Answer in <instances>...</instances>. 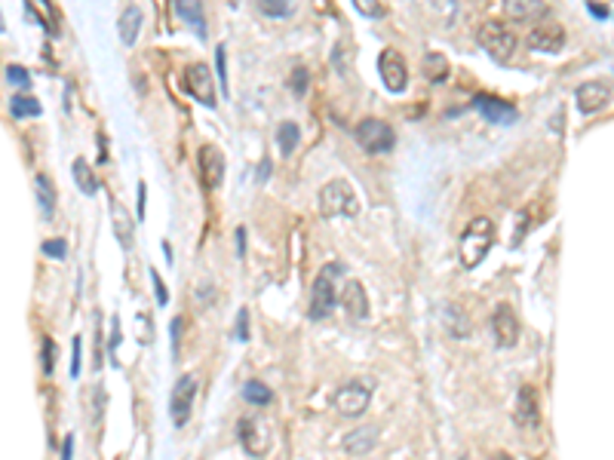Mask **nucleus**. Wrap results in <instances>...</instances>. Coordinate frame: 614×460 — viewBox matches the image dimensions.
<instances>
[{
	"label": "nucleus",
	"instance_id": "nucleus-37",
	"mask_svg": "<svg viewBox=\"0 0 614 460\" xmlns=\"http://www.w3.org/2000/svg\"><path fill=\"white\" fill-rule=\"evenodd\" d=\"M357 13H362V15H371V19H381L384 15V6L381 4H375V0H357Z\"/></svg>",
	"mask_w": 614,
	"mask_h": 460
},
{
	"label": "nucleus",
	"instance_id": "nucleus-45",
	"mask_svg": "<svg viewBox=\"0 0 614 460\" xmlns=\"http://www.w3.org/2000/svg\"><path fill=\"white\" fill-rule=\"evenodd\" d=\"M144 193H148V188H144V181L139 184V221L144 218Z\"/></svg>",
	"mask_w": 614,
	"mask_h": 460
},
{
	"label": "nucleus",
	"instance_id": "nucleus-6",
	"mask_svg": "<svg viewBox=\"0 0 614 460\" xmlns=\"http://www.w3.org/2000/svg\"><path fill=\"white\" fill-rule=\"evenodd\" d=\"M476 40L495 62H510L516 53V37L510 28H504L500 22H486L480 31H476Z\"/></svg>",
	"mask_w": 614,
	"mask_h": 460
},
{
	"label": "nucleus",
	"instance_id": "nucleus-14",
	"mask_svg": "<svg viewBox=\"0 0 614 460\" xmlns=\"http://www.w3.org/2000/svg\"><path fill=\"white\" fill-rule=\"evenodd\" d=\"M197 163H200V175H203V184L209 191L222 188L224 181V153L215 148V144H203L197 153Z\"/></svg>",
	"mask_w": 614,
	"mask_h": 460
},
{
	"label": "nucleus",
	"instance_id": "nucleus-46",
	"mask_svg": "<svg viewBox=\"0 0 614 460\" xmlns=\"http://www.w3.org/2000/svg\"><path fill=\"white\" fill-rule=\"evenodd\" d=\"M491 460H513V455H507V451H498V455H491Z\"/></svg>",
	"mask_w": 614,
	"mask_h": 460
},
{
	"label": "nucleus",
	"instance_id": "nucleus-18",
	"mask_svg": "<svg viewBox=\"0 0 614 460\" xmlns=\"http://www.w3.org/2000/svg\"><path fill=\"white\" fill-rule=\"evenodd\" d=\"M342 307H344V313L353 322H366L369 319V298H366L362 282H353V279L347 282L344 292H342Z\"/></svg>",
	"mask_w": 614,
	"mask_h": 460
},
{
	"label": "nucleus",
	"instance_id": "nucleus-22",
	"mask_svg": "<svg viewBox=\"0 0 614 460\" xmlns=\"http://www.w3.org/2000/svg\"><path fill=\"white\" fill-rule=\"evenodd\" d=\"M175 13H179V19L184 25L193 28V34L206 37V15H203V4H200V0H179V4H175Z\"/></svg>",
	"mask_w": 614,
	"mask_h": 460
},
{
	"label": "nucleus",
	"instance_id": "nucleus-9",
	"mask_svg": "<svg viewBox=\"0 0 614 460\" xmlns=\"http://www.w3.org/2000/svg\"><path fill=\"white\" fill-rule=\"evenodd\" d=\"M378 74H381V83L387 86V93H393V95L406 93L409 68H406V59H402L397 50H384L378 55Z\"/></svg>",
	"mask_w": 614,
	"mask_h": 460
},
{
	"label": "nucleus",
	"instance_id": "nucleus-17",
	"mask_svg": "<svg viewBox=\"0 0 614 460\" xmlns=\"http://www.w3.org/2000/svg\"><path fill=\"white\" fill-rule=\"evenodd\" d=\"M513 421L520 430H535L540 421V408H538V393L531 387H522L520 396H516V408H513Z\"/></svg>",
	"mask_w": 614,
	"mask_h": 460
},
{
	"label": "nucleus",
	"instance_id": "nucleus-10",
	"mask_svg": "<svg viewBox=\"0 0 614 460\" xmlns=\"http://www.w3.org/2000/svg\"><path fill=\"white\" fill-rule=\"evenodd\" d=\"M611 102H614V90L609 83H602V80H587V83H580L575 90V104L580 114H599Z\"/></svg>",
	"mask_w": 614,
	"mask_h": 460
},
{
	"label": "nucleus",
	"instance_id": "nucleus-13",
	"mask_svg": "<svg viewBox=\"0 0 614 460\" xmlns=\"http://www.w3.org/2000/svg\"><path fill=\"white\" fill-rule=\"evenodd\" d=\"M525 44H529L531 53H544V55H556L562 53L565 46V28L562 25H535L529 31V37H525Z\"/></svg>",
	"mask_w": 614,
	"mask_h": 460
},
{
	"label": "nucleus",
	"instance_id": "nucleus-23",
	"mask_svg": "<svg viewBox=\"0 0 614 460\" xmlns=\"http://www.w3.org/2000/svg\"><path fill=\"white\" fill-rule=\"evenodd\" d=\"M35 193H37L40 212H44L46 218H53V215H55V200H59V193H55V184H53L50 175L37 172V179H35Z\"/></svg>",
	"mask_w": 614,
	"mask_h": 460
},
{
	"label": "nucleus",
	"instance_id": "nucleus-26",
	"mask_svg": "<svg viewBox=\"0 0 614 460\" xmlns=\"http://www.w3.org/2000/svg\"><path fill=\"white\" fill-rule=\"evenodd\" d=\"M243 399L249 402V406H258V408H264V406H271L273 402V390L264 381H258V377H253V381H246L243 384Z\"/></svg>",
	"mask_w": 614,
	"mask_h": 460
},
{
	"label": "nucleus",
	"instance_id": "nucleus-31",
	"mask_svg": "<svg viewBox=\"0 0 614 460\" xmlns=\"http://www.w3.org/2000/svg\"><path fill=\"white\" fill-rule=\"evenodd\" d=\"M6 83H13V86H19V90H28L31 86V74H28V68H22V64H6Z\"/></svg>",
	"mask_w": 614,
	"mask_h": 460
},
{
	"label": "nucleus",
	"instance_id": "nucleus-27",
	"mask_svg": "<svg viewBox=\"0 0 614 460\" xmlns=\"http://www.w3.org/2000/svg\"><path fill=\"white\" fill-rule=\"evenodd\" d=\"M421 68H424V77L433 80V83H442V80L449 77V59L442 53H427Z\"/></svg>",
	"mask_w": 614,
	"mask_h": 460
},
{
	"label": "nucleus",
	"instance_id": "nucleus-44",
	"mask_svg": "<svg viewBox=\"0 0 614 460\" xmlns=\"http://www.w3.org/2000/svg\"><path fill=\"white\" fill-rule=\"evenodd\" d=\"M71 455H74V436H68L62 445V460H71Z\"/></svg>",
	"mask_w": 614,
	"mask_h": 460
},
{
	"label": "nucleus",
	"instance_id": "nucleus-33",
	"mask_svg": "<svg viewBox=\"0 0 614 460\" xmlns=\"http://www.w3.org/2000/svg\"><path fill=\"white\" fill-rule=\"evenodd\" d=\"M40 366H44L46 377L55 371V344H53V338H44V347H40Z\"/></svg>",
	"mask_w": 614,
	"mask_h": 460
},
{
	"label": "nucleus",
	"instance_id": "nucleus-5",
	"mask_svg": "<svg viewBox=\"0 0 614 460\" xmlns=\"http://www.w3.org/2000/svg\"><path fill=\"white\" fill-rule=\"evenodd\" d=\"M371 402V384L369 381H347L335 390L332 406L342 417H362Z\"/></svg>",
	"mask_w": 614,
	"mask_h": 460
},
{
	"label": "nucleus",
	"instance_id": "nucleus-36",
	"mask_svg": "<svg viewBox=\"0 0 614 460\" xmlns=\"http://www.w3.org/2000/svg\"><path fill=\"white\" fill-rule=\"evenodd\" d=\"M151 282H154V295H157V304L166 307L169 304V292H166V282L160 279V270L151 268Z\"/></svg>",
	"mask_w": 614,
	"mask_h": 460
},
{
	"label": "nucleus",
	"instance_id": "nucleus-19",
	"mask_svg": "<svg viewBox=\"0 0 614 460\" xmlns=\"http://www.w3.org/2000/svg\"><path fill=\"white\" fill-rule=\"evenodd\" d=\"M378 426L375 424H360L357 430H351L344 436V451L347 455H353V457H362V455H369L371 448L378 445Z\"/></svg>",
	"mask_w": 614,
	"mask_h": 460
},
{
	"label": "nucleus",
	"instance_id": "nucleus-4",
	"mask_svg": "<svg viewBox=\"0 0 614 460\" xmlns=\"http://www.w3.org/2000/svg\"><path fill=\"white\" fill-rule=\"evenodd\" d=\"M353 135H357V144L371 157H378V153H391L397 148V132H393L391 123H384V120H375V117H366L360 120L357 129H353Z\"/></svg>",
	"mask_w": 614,
	"mask_h": 460
},
{
	"label": "nucleus",
	"instance_id": "nucleus-32",
	"mask_svg": "<svg viewBox=\"0 0 614 460\" xmlns=\"http://www.w3.org/2000/svg\"><path fill=\"white\" fill-rule=\"evenodd\" d=\"M215 71H218L222 93L228 95V50H224V46H215Z\"/></svg>",
	"mask_w": 614,
	"mask_h": 460
},
{
	"label": "nucleus",
	"instance_id": "nucleus-12",
	"mask_svg": "<svg viewBox=\"0 0 614 460\" xmlns=\"http://www.w3.org/2000/svg\"><path fill=\"white\" fill-rule=\"evenodd\" d=\"M473 108L480 111V117L486 120V123H491V126H510V123L520 120V111H516L510 102L498 99V95H486V93L476 95Z\"/></svg>",
	"mask_w": 614,
	"mask_h": 460
},
{
	"label": "nucleus",
	"instance_id": "nucleus-11",
	"mask_svg": "<svg viewBox=\"0 0 614 460\" xmlns=\"http://www.w3.org/2000/svg\"><path fill=\"white\" fill-rule=\"evenodd\" d=\"M491 335H495V344L500 350H510L520 341V319H516L510 304H498L491 310Z\"/></svg>",
	"mask_w": 614,
	"mask_h": 460
},
{
	"label": "nucleus",
	"instance_id": "nucleus-21",
	"mask_svg": "<svg viewBox=\"0 0 614 460\" xmlns=\"http://www.w3.org/2000/svg\"><path fill=\"white\" fill-rule=\"evenodd\" d=\"M117 31L126 46H135V40L142 34V6H135V4L124 6V13H120V19H117Z\"/></svg>",
	"mask_w": 614,
	"mask_h": 460
},
{
	"label": "nucleus",
	"instance_id": "nucleus-35",
	"mask_svg": "<svg viewBox=\"0 0 614 460\" xmlns=\"http://www.w3.org/2000/svg\"><path fill=\"white\" fill-rule=\"evenodd\" d=\"M44 255L55 258V261H64V258H68V243H64V240H46Z\"/></svg>",
	"mask_w": 614,
	"mask_h": 460
},
{
	"label": "nucleus",
	"instance_id": "nucleus-41",
	"mask_svg": "<svg viewBox=\"0 0 614 460\" xmlns=\"http://www.w3.org/2000/svg\"><path fill=\"white\" fill-rule=\"evenodd\" d=\"M587 10H589V15H596V19H609V6H599V4H587Z\"/></svg>",
	"mask_w": 614,
	"mask_h": 460
},
{
	"label": "nucleus",
	"instance_id": "nucleus-1",
	"mask_svg": "<svg viewBox=\"0 0 614 460\" xmlns=\"http://www.w3.org/2000/svg\"><path fill=\"white\" fill-rule=\"evenodd\" d=\"M491 243H495V224H491V218H486V215L473 218V221L464 228V233H460V240H458L460 264H464L467 270L480 268V264L486 261Z\"/></svg>",
	"mask_w": 614,
	"mask_h": 460
},
{
	"label": "nucleus",
	"instance_id": "nucleus-3",
	"mask_svg": "<svg viewBox=\"0 0 614 460\" xmlns=\"http://www.w3.org/2000/svg\"><path fill=\"white\" fill-rule=\"evenodd\" d=\"M342 270H344L342 264H326V268L317 273V279H313L311 304H307V317H311L313 322H322L326 317H332V310L338 307V301H342L335 292V279Z\"/></svg>",
	"mask_w": 614,
	"mask_h": 460
},
{
	"label": "nucleus",
	"instance_id": "nucleus-16",
	"mask_svg": "<svg viewBox=\"0 0 614 460\" xmlns=\"http://www.w3.org/2000/svg\"><path fill=\"white\" fill-rule=\"evenodd\" d=\"M111 224H114V237L124 252H133L135 246V218L126 212L120 200H111Z\"/></svg>",
	"mask_w": 614,
	"mask_h": 460
},
{
	"label": "nucleus",
	"instance_id": "nucleus-2",
	"mask_svg": "<svg viewBox=\"0 0 614 460\" xmlns=\"http://www.w3.org/2000/svg\"><path fill=\"white\" fill-rule=\"evenodd\" d=\"M317 206L322 218H357L360 215V197L351 181L332 179L326 181L317 193Z\"/></svg>",
	"mask_w": 614,
	"mask_h": 460
},
{
	"label": "nucleus",
	"instance_id": "nucleus-15",
	"mask_svg": "<svg viewBox=\"0 0 614 460\" xmlns=\"http://www.w3.org/2000/svg\"><path fill=\"white\" fill-rule=\"evenodd\" d=\"M237 439L240 445H243L246 455H264V448H268V426L262 421H255V417H240L237 424Z\"/></svg>",
	"mask_w": 614,
	"mask_h": 460
},
{
	"label": "nucleus",
	"instance_id": "nucleus-30",
	"mask_svg": "<svg viewBox=\"0 0 614 460\" xmlns=\"http://www.w3.org/2000/svg\"><path fill=\"white\" fill-rule=\"evenodd\" d=\"M258 10L271 15V19H286V15L295 13V4H289V0H258Z\"/></svg>",
	"mask_w": 614,
	"mask_h": 460
},
{
	"label": "nucleus",
	"instance_id": "nucleus-24",
	"mask_svg": "<svg viewBox=\"0 0 614 460\" xmlns=\"http://www.w3.org/2000/svg\"><path fill=\"white\" fill-rule=\"evenodd\" d=\"M273 142H277V148L282 157H292L298 142H302V129H298V123H292V120H286V123L277 126V135H273Z\"/></svg>",
	"mask_w": 614,
	"mask_h": 460
},
{
	"label": "nucleus",
	"instance_id": "nucleus-47",
	"mask_svg": "<svg viewBox=\"0 0 614 460\" xmlns=\"http://www.w3.org/2000/svg\"><path fill=\"white\" fill-rule=\"evenodd\" d=\"M460 460H464V457H460Z\"/></svg>",
	"mask_w": 614,
	"mask_h": 460
},
{
	"label": "nucleus",
	"instance_id": "nucleus-42",
	"mask_svg": "<svg viewBox=\"0 0 614 460\" xmlns=\"http://www.w3.org/2000/svg\"><path fill=\"white\" fill-rule=\"evenodd\" d=\"M237 255L246 258V230L243 228H237Z\"/></svg>",
	"mask_w": 614,
	"mask_h": 460
},
{
	"label": "nucleus",
	"instance_id": "nucleus-39",
	"mask_svg": "<svg viewBox=\"0 0 614 460\" xmlns=\"http://www.w3.org/2000/svg\"><path fill=\"white\" fill-rule=\"evenodd\" d=\"M182 317H175L173 322H169V335H173V357L179 359V344H182Z\"/></svg>",
	"mask_w": 614,
	"mask_h": 460
},
{
	"label": "nucleus",
	"instance_id": "nucleus-40",
	"mask_svg": "<svg viewBox=\"0 0 614 460\" xmlns=\"http://www.w3.org/2000/svg\"><path fill=\"white\" fill-rule=\"evenodd\" d=\"M80 347H84V341L74 338V341H71V377L80 375Z\"/></svg>",
	"mask_w": 614,
	"mask_h": 460
},
{
	"label": "nucleus",
	"instance_id": "nucleus-25",
	"mask_svg": "<svg viewBox=\"0 0 614 460\" xmlns=\"http://www.w3.org/2000/svg\"><path fill=\"white\" fill-rule=\"evenodd\" d=\"M71 172H74V181H77V188L86 193V197H93V193H99V179L93 175V169H90V163H86L84 157H77L74 160V166H71Z\"/></svg>",
	"mask_w": 614,
	"mask_h": 460
},
{
	"label": "nucleus",
	"instance_id": "nucleus-20",
	"mask_svg": "<svg viewBox=\"0 0 614 460\" xmlns=\"http://www.w3.org/2000/svg\"><path fill=\"white\" fill-rule=\"evenodd\" d=\"M550 13V6L544 0H507L504 4V15L513 22H538Z\"/></svg>",
	"mask_w": 614,
	"mask_h": 460
},
{
	"label": "nucleus",
	"instance_id": "nucleus-43",
	"mask_svg": "<svg viewBox=\"0 0 614 460\" xmlns=\"http://www.w3.org/2000/svg\"><path fill=\"white\" fill-rule=\"evenodd\" d=\"M255 179H258V181H268V179H271V160H268V157L262 160V169H258Z\"/></svg>",
	"mask_w": 614,
	"mask_h": 460
},
{
	"label": "nucleus",
	"instance_id": "nucleus-7",
	"mask_svg": "<svg viewBox=\"0 0 614 460\" xmlns=\"http://www.w3.org/2000/svg\"><path fill=\"white\" fill-rule=\"evenodd\" d=\"M184 90L188 95H193L200 104H206V108H215V77H213V68H209L206 62H193L184 68Z\"/></svg>",
	"mask_w": 614,
	"mask_h": 460
},
{
	"label": "nucleus",
	"instance_id": "nucleus-8",
	"mask_svg": "<svg viewBox=\"0 0 614 460\" xmlns=\"http://www.w3.org/2000/svg\"><path fill=\"white\" fill-rule=\"evenodd\" d=\"M193 399H197V377L193 375H182L173 387V396H169V415H173L175 426H184L191 421V408Z\"/></svg>",
	"mask_w": 614,
	"mask_h": 460
},
{
	"label": "nucleus",
	"instance_id": "nucleus-38",
	"mask_svg": "<svg viewBox=\"0 0 614 460\" xmlns=\"http://www.w3.org/2000/svg\"><path fill=\"white\" fill-rule=\"evenodd\" d=\"M237 341H249V310L246 307H240V313H237Z\"/></svg>",
	"mask_w": 614,
	"mask_h": 460
},
{
	"label": "nucleus",
	"instance_id": "nucleus-28",
	"mask_svg": "<svg viewBox=\"0 0 614 460\" xmlns=\"http://www.w3.org/2000/svg\"><path fill=\"white\" fill-rule=\"evenodd\" d=\"M442 317H446V328L455 338H467V335H470V322H467V313L460 310L458 304H446Z\"/></svg>",
	"mask_w": 614,
	"mask_h": 460
},
{
	"label": "nucleus",
	"instance_id": "nucleus-29",
	"mask_svg": "<svg viewBox=\"0 0 614 460\" xmlns=\"http://www.w3.org/2000/svg\"><path fill=\"white\" fill-rule=\"evenodd\" d=\"M40 102L35 99V95H13L10 99V114L15 120H25V117H40Z\"/></svg>",
	"mask_w": 614,
	"mask_h": 460
},
{
	"label": "nucleus",
	"instance_id": "nucleus-34",
	"mask_svg": "<svg viewBox=\"0 0 614 460\" xmlns=\"http://www.w3.org/2000/svg\"><path fill=\"white\" fill-rule=\"evenodd\" d=\"M289 86H292L295 95H304L307 86H311V71H307V68H295L292 71V80H289Z\"/></svg>",
	"mask_w": 614,
	"mask_h": 460
}]
</instances>
